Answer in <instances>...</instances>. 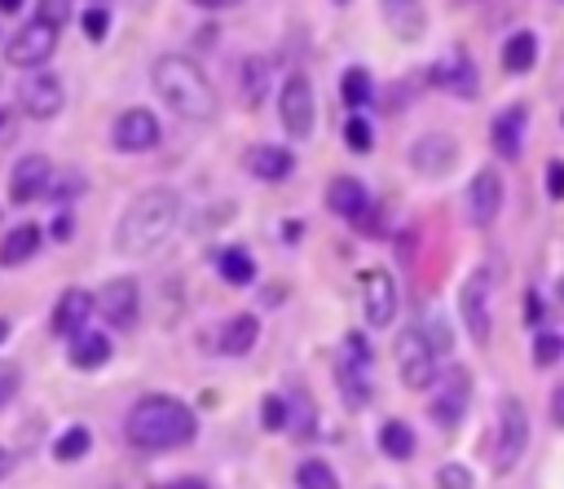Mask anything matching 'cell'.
Listing matches in <instances>:
<instances>
[{
    "label": "cell",
    "mask_w": 564,
    "mask_h": 489,
    "mask_svg": "<svg viewBox=\"0 0 564 489\" xmlns=\"http://www.w3.org/2000/svg\"><path fill=\"white\" fill-rule=\"evenodd\" d=\"M35 22L62 31V26L70 22V0H40V4H35Z\"/></svg>",
    "instance_id": "8d00e7d4"
},
{
    "label": "cell",
    "mask_w": 564,
    "mask_h": 489,
    "mask_svg": "<svg viewBox=\"0 0 564 489\" xmlns=\"http://www.w3.org/2000/svg\"><path fill=\"white\" fill-rule=\"evenodd\" d=\"M4 335H9V322H4V317H0V339H4Z\"/></svg>",
    "instance_id": "c3c4849f"
},
{
    "label": "cell",
    "mask_w": 564,
    "mask_h": 489,
    "mask_svg": "<svg viewBox=\"0 0 564 489\" xmlns=\"http://www.w3.org/2000/svg\"><path fill=\"white\" fill-rule=\"evenodd\" d=\"M295 485L300 489H339V476L326 458H304L300 471H295Z\"/></svg>",
    "instance_id": "1f68e13d"
},
{
    "label": "cell",
    "mask_w": 564,
    "mask_h": 489,
    "mask_svg": "<svg viewBox=\"0 0 564 489\" xmlns=\"http://www.w3.org/2000/svg\"><path fill=\"white\" fill-rule=\"evenodd\" d=\"M379 9H383V22L392 26V35L397 40H419L423 35V26H427V13H423V0H379Z\"/></svg>",
    "instance_id": "44dd1931"
},
{
    "label": "cell",
    "mask_w": 564,
    "mask_h": 489,
    "mask_svg": "<svg viewBox=\"0 0 564 489\" xmlns=\"http://www.w3.org/2000/svg\"><path fill=\"white\" fill-rule=\"evenodd\" d=\"M397 374H401V383L410 388V392H423V388H432L436 383V344L427 339V330L423 326H405L401 335H397Z\"/></svg>",
    "instance_id": "277c9868"
},
{
    "label": "cell",
    "mask_w": 564,
    "mask_h": 489,
    "mask_svg": "<svg viewBox=\"0 0 564 489\" xmlns=\"http://www.w3.org/2000/svg\"><path fill=\"white\" fill-rule=\"evenodd\" d=\"M242 167L256 176V181H286L291 172H295V154L291 150H282V145H251L247 154H242Z\"/></svg>",
    "instance_id": "d6986e66"
},
{
    "label": "cell",
    "mask_w": 564,
    "mask_h": 489,
    "mask_svg": "<svg viewBox=\"0 0 564 489\" xmlns=\"http://www.w3.org/2000/svg\"><path fill=\"white\" fill-rule=\"evenodd\" d=\"M335 4H348V0H335Z\"/></svg>",
    "instance_id": "816d5d0a"
},
{
    "label": "cell",
    "mask_w": 564,
    "mask_h": 489,
    "mask_svg": "<svg viewBox=\"0 0 564 489\" xmlns=\"http://www.w3.org/2000/svg\"><path fill=\"white\" fill-rule=\"evenodd\" d=\"M48 176H53V163H48L44 154H22V159L13 163V176H9V203L22 207V203L44 198Z\"/></svg>",
    "instance_id": "9a60e30c"
},
{
    "label": "cell",
    "mask_w": 564,
    "mask_h": 489,
    "mask_svg": "<svg viewBox=\"0 0 564 489\" xmlns=\"http://www.w3.org/2000/svg\"><path fill=\"white\" fill-rule=\"evenodd\" d=\"M432 79L445 84V88L458 93V97H476V70H471V57H467V53H454V57L436 62V66H432Z\"/></svg>",
    "instance_id": "cb8c5ba5"
},
{
    "label": "cell",
    "mask_w": 564,
    "mask_h": 489,
    "mask_svg": "<svg viewBox=\"0 0 564 489\" xmlns=\"http://www.w3.org/2000/svg\"><path fill=\"white\" fill-rule=\"evenodd\" d=\"M339 97H344V106H348V110H361V106H370V97H375V84H370L366 66H348V70L339 75Z\"/></svg>",
    "instance_id": "f1b7e54d"
},
{
    "label": "cell",
    "mask_w": 564,
    "mask_h": 489,
    "mask_svg": "<svg viewBox=\"0 0 564 489\" xmlns=\"http://www.w3.org/2000/svg\"><path fill=\"white\" fill-rule=\"evenodd\" d=\"M427 392H432V419H436V427L449 432V427L463 423V414L471 405V374L467 370H445V374H436V383Z\"/></svg>",
    "instance_id": "8992f818"
},
{
    "label": "cell",
    "mask_w": 564,
    "mask_h": 489,
    "mask_svg": "<svg viewBox=\"0 0 564 489\" xmlns=\"http://www.w3.org/2000/svg\"><path fill=\"white\" fill-rule=\"evenodd\" d=\"M93 313H101L106 326L128 330V326L137 322V313H141V291H137V282H132V278H110V282L93 295Z\"/></svg>",
    "instance_id": "ba28073f"
},
{
    "label": "cell",
    "mask_w": 564,
    "mask_h": 489,
    "mask_svg": "<svg viewBox=\"0 0 564 489\" xmlns=\"http://www.w3.org/2000/svg\"><path fill=\"white\" fill-rule=\"evenodd\" d=\"M436 489H471V471L458 467V463H445V467L436 471Z\"/></svg>",
    "instance_id": "74e56055"
},
{
    "label": "cell",
    "mask_w": 564,
    "mask_h": 489,
    "mask_svg": "<svg viewBox=\"0 0 564 489\" xmlns=\"http://www.w3.org/2000/svg\"><path fill=\"white\" fill-rule=\"evenodd\" d=\"M62 101H66V88H62V79L57 75H48V70H35L26 84H22V115H31V119H53L57 110H62Z\"/></svg>",
    "instance_id": "2e32d148"
},
{
    "label": "cell",
    "mask_w": 564,
    "mask_h": 489,
    "mask_svg": "<svg viewBox=\"0 0 564 489\" xmlns=\"http://www.w3.org/2000/svg\"><path fill=\"white\" fill-rule=\"evenodd\" d=\"M454 163H458V141L449 132H423L410 145V167L419 176H445Z\"/></svg>",
    "instance_id": "5bb4252c"
},
{
    "label": "cell",
    "mask_w": 564,
    "mask_h": 489,
    "mask_svg": "<svg viewBox=\"0 0 564 489\" xmlns=\"http://www.w3.org/2000/svg\"><path fill=\"white\" fill-rule=\"evenodd\" d=\"M524 449H529V410L520 396H502L498 401V432H494V471L498 476L516 471Z\"/></svg>",
    "instance_id": "5b68a950"
},
{
    "label": "cell",
    "mask_w": 564,
    "mask_h": 489,
    "mask_svg": "<svg viewBox=\"0 0 564 489\" xmlns=\"http://www.w3.org/2000/svg\"><path fill=\"white\" fill-rule=\"evenodd\" d=\"M238 93H242L247 106H260L264 101V93H269V62L264 57H247L238 66Z\"/></svg>",
    "instance_id": "4316f807"
},
{
    "label": "cell",
    "mask_w": 564,
    "mask_h": 489,
    "mask_svg": "<svg viewBox=\"0 0 564 489\" xmlns=\"http://www.w3.org/2000/svg\"><path fill=\"white\" fill-rule=\"evenodd\" d=\"M256 339H260V317H256V313H234V317L220 326L216 348H220L225 357H242V352L256 348Z\"/></svg>",
    "instance_id": "7402d4cb"
},
{
    "label": "cell",
    "mask_w": 564,
    "mask_h": 489,
    "mask_svg": "<svg viewBox=\"0 0 564 489\" xmlns=\"http://www.w3.org/2000/svg\"><path fill=\"white\" fill-rule=\"evenodd\" d=\"M110 141H115V150H123V154L154 150V145H159V119H154L145 106H132V110H123V115L115 119Z\"/></svg>",
    "instance_id": "4fadbf2b"
},
{
    "label": "cell",
    "mask_w": 564,
    "mask_h": 489,
    "mask_svg": "<svg viewBox=\"0 0 564 489\" xmlns=\"http://www.w3.org/2000/svg\"><path fill=\"white\" fill-rule=\"evenodd\" d=\"M379 449H383L388 458L405 463V458L414 454V427H410L405 419H388V423L379 427Z\"/></svg>",
    "instance_id": "83f0119b"
},
{
    "label": "cell",
    "mask_w": 564,
    "mask_h": 489,
    "mask_svg": "<svg viewBox=\"0 0 564 489\" xmlns=\"http://www.w3.org/2000/svg\"><path fill=\"white\" fill-rule=\"evenodd\" d=\"M18 388H22V370L9 366V361H0V405H9L18 396Z\"/></svg>",
    "instance_id": "ab89813d"
},
{
    "label": "cell",
    "mask_w": 564,
    "mask_h": 489,
    "mask_svg": "<svg viewBox=\"0 0 564 489\" xmlns=\"http://www.w3.org/2000/svg\"><path fill=\"white\" fill-rule=\"evenodd\" d=\"M344 145H348L352 154H366V150L375 145V132H370V123H366L361 115H348V123H344Z\"/></svg>",
    "instance_id": "e575fe53"
},
{
    "label": "cell",
    "mask_w": 564,
    "mask_h": 489,
    "mask_svg": "<svg viewBox=\"0 0 564 489\" xmlns=\"http://www.w3.org/2000/svg\"><path fill=\"white\" fill-rule=\"evenodd\" d=\"M176 220H181V194L167 189V185H150V189H141L123 207V216L115 225V251H123V256H154L172 238Z\"/></svg>",
    "instance_id": "6da1fadb"
},
{
    "label": "cell",
    "mask_w": 564,
    "mask_h": 489,
    "mask_svg": "<svg viewBox=\"0 0 564 489\" xmlns=\"http://www.w3.org/2000/svg\"><path fill=\"white\" fill-rule=\"evenodd\" d=\"M489 282H485V273L476 269L467 282H463V291H458V322L467 326V335H471V344H489Z\"/></svg>",
    "instance_id": "7c38bea8"
},
{
    "label": "cell",
    "mask_w": 564,
    "mask_h": 489,
    "mask_svg": "<svg viewBox=\"0 0 564 489\" xmlns=\"http://www.w3.org/2000/svg\"><path fill=\"white\" fill-rule=\"evenodd\" d=\"M57 35H62V31H53V26H44V22L31 18L26 26H18V31L9 35L4 62H9V66H22V70L44 66V62L53 57V48H57Z\"/></svg>",
    "instance_id": "52a82bcc"
},
{
    "label": "cell",
    "mask_w": 564,
    "mask_h": 489,
    "mask_svg": "<svg viewBox=\"0 0 564 489\" xmlns=\"http://www.w3.org/2000/svg\"><path fill=\"white\" fill-rule=\"evenodd\" d=\"M88 317H93V295H88V291H79V286H70V291H62V295H57L48 326H53V335L75 339L79 330H88Z\"/></svg>",
    "instance_id": "e0dca14e"
},
{
    "label": "cell",
    "mask_w": 564,
    "mask_h": 489,
    "mask_svg": "<svg viewBox=\"0 0 564 489\" xmlns=\"http://www.w3.org/2000/svg\"><path fill=\"white\" fill-rule=\"evenodd\" d=\"M502 194H507L502 172L480 167V172L471 176V185H467V220H471L476 229L494 225V220H498V211H502Z\"/></svg>",
    "instance_id": "8fae6325"
},
{
    "label": "cell",
    "mask_w": 564,
    "mask_h": 489,
    "mask_svg": "<svg viewBox=\"0 0 564 489\" xmlns=\"http://www.w3.org/2000/svg\"><path fill=\"white\" fill-rule=\"evenodd\" d=\"M84 189V176L75 172V167H66V172H57L53 167V176H48V189H44V198H53V203H70L75 194Z\"/></svg>",
    "instance_id": "d6a6232c"
},
{
    "label": "cell",
    "mask_w": 564,
    "mask_h": 489,
    "mask_svg": "<svg viewBox=\"0 0 564 489\" xmlns=\"http://www.w3.org/2000/svg\"><path fill=\"white\" fill-rule=\"evenodd\" d=\"M260 427H264V432H286V427H291V405H286L278 392H269V396L260 401Z\"/></svg>",
    "instance_id": "836d02e7"
},
{
    "label": "cell",
    "mask_w": 564,
    "mask_h": 489,
    "mask_svg": "<svg viewBox=\"0 0 564 489\" xmlns=\"http://www.w3.org/2000/svg\"><path fill=\"white\" fill-rule=\"evenodd\" d=\"M88 4H101V0H88Z\"/></svg>",
    "instance_id": "f907efd6"
},
{
    "label": "cell",
    "mask_w": 564,
    "mask_h": 489,
    "mask_svg": "<svg viewBox=\"0 0 564 489\" xmlns=\"http://www.w3.org/2000/svg\"><path fill=\"white\" fill-rule=\"evenodd\" d=\"M397 304H401L397 278H392L388 269H366V273H361V308H366V322H370V326L397 322Z\"/></svg>",
    "instance_id": "30bf717a"
},
{
    "label": "cell",
    "mask_w": 564,
    "mask_h": 489,
    "mask_svg": "<svg viewBox=\"0 0 564 489\" xmlns=\"http://www.w3.org/2000/svg\"><path fill=\"white\" fill-rule=\"evenodd\" d=\"M520 137H524V106H507L502 115H494L489 123V145L498 159H520Z\"/></svg>",
    "instance_id": "ffe728a7"
},
{
    "label": "cell",
    "mask_w": 564,
    "mask_h": 489,
    "mask_svg": "<svg viewBox=\"0 0 564 489\" xmlns=\"http://www.w3.org/2000/svg\"><path fill=\"white\" fill-rule=\"evenodd\" d=\"M66 233H70V216H57L53 220V238H66Z\"/></svg>",
    "instance_id": "f6af8a7d"
},
{
    "label": "cell",
    "mask_w": 564,
    "mask_h": 489,
    "mask_svg": "<svg viewBox=\"0 0 564 489\" xmlns=\"http://www.w3.org/2000/svg\"><path fill=\"white\" fill-rule=\"evenodd\" d=\"M79 26H84V35H88L93 44L106 40V31H110V9H106V4H88L84 18H79Z\"/></svg>",
    "instance_id": "d590c367"
},
{
    "label": "cell",
    "mask_w": 564,
    "mask_h": 489,
    "mask_svg": "<svg viewBox=\"0 0 564 489\" xmlns=\"http://www.w3.org/2000/svg\"><path fill=\"white\" fill-rule=\"evenodd\" d=\"M123 436L137 449H181L198 436V419L185 401H176L167 392H150V396L132 401V410L123 419Z\"/></svg>",
    "instance_id": "7a4b0ae2"
},
{
    "label": "cell",
    "mask_w": 564,
    "mask_h": 489,
    "mask_svg": "<svg viewBox=\"0 0 564 489\" xmlns=\"http://www.w3.org/2000/svg\"><path fill=\"white\" fill-rule=\"evenodd\" d=\"M66 357H70L75 370H97V366L110 361V339H106L101 330H79V335L70 339Z\"/></svg>",
    "instance_id": "d4e9b609"
},
{
    "label": "cell",
    "mask_w": 564,
    "mask_h": 489,
    "mask_svg": "<svg viewBox=\"0 0 564 489\" xmlns=\"http://www.w3.org/2000/svg\"><path fill=\"white\" fill-rule=\"evenodd\" d=\"M216 264H220V278H225L229 286H247V282L256 278V260H251L242 247H225Z\"/></svg>",
    "instance_id": "f546056e"
},
{
    "label": "cell",
    "mask_w": 564,
    "mask_h": 489,
    "mask_svg": "<svg viewBox=\"0 0 564 489\" xmlns=\"http://www.w3.org/2000/svg\"><path fill=\"white\" fill-rule=\"evenodd\" d=\"M560 352H564V339H560V335H538V339H533V361H538V366H551Z\"/></svg>",
    "instance_id": "f35d334b"
},
{
    "label": "cell",
    "mask_w": 564,
    "mask_h": 489,
    "mask_svg": "<svg viewBox=\"0 0 564 489\" xmlns=\"http://www.w3.org/2000/svg\"><path fill=\"white\" fill-rule=\"evenodd\" d=\"M533 62H538V40H533V31H511L507 44H502V66H507V75H524Z\"/></svg>",
    "instance_id": "484cf974"
},
{
    "label": "cell",
    "mask_w": 564,
    "mask_h": 489,
    "mask_svg": "<svg viewBox=\"0 0 564 489\" xmlns=\"http://www.w3.org/2000/svg\"><path fill=\"white\" fill-rule=\"evenodd\" d=\"M546 198H555V203L564 198V163L560 159L546 163Z\"/></svg>",
    "instance_id": "60d3db41"
},
{
    "label": "cell",
    "mask_w": 564,
    "mask_h": 489,
    "mask_svg": "<svg viewBox=\"0 0 564 489\" xmlns=\"http://www.w3.org/2000/svg\"><path fill=\"white\" fill-rule=\"evenodd\" d=\"M150 84H154V93H159L181 119L207 123V119L216 115V88H212V79L203 75V66H198L194 57H181V53L154 57Z\"/></svg>",
    "instance_id": "3957f363"
},
{
    "label": "cell",
    "mask_w": 564,
    "mask_h": 489,
    "mask_svg": "<svg viewBox=\"0 0 564 489\" xmlns=\"http://www.w3.org/2000/svg\"><path fill=\"white\" fill-rule=\"evenodd\" d=\"M551 419L564 427V383H555V392H551Z\"/></svg>",
    "instance_id": "7bdbcfd3"
},
{
    "label": "cell",
    "mask_w": 564,
    "mask_h": 489,
    "mask_svg": "<svg viewBox=\"0 0 564 489\" xmlns=\"http://www.w3.org/2000/svg\"><path fill=\"white\" fill-rule=\"evenodd\" d=\"M88 449H93V432H88V427H79V423H75V427H66V432L53 441V458H57V463H79Z\"/></svg>",
    "instance_id": "4dcf8cb0"
},
{
    "label": "cell",
    "mask_w": 564,
    "mask_h": 489,
    "mask_svg": "<svg viewBox=\"0 0 564 489\" xmlns=\"http://www.w3.org/2000/svg\"><path fill=\"white\" fill-rule=\"evenodd\" d=\"M163 489H207V485H203L198 476H181V480H167Z\"/></svg>",
    "instance_id": "ee69618b"
},
{
    "label": "cell",
    "mask_w": 564,
    "mask_h": 489,
    "mask_svg": "<svg viewBox=\"0 0 564 489\" xmlns=\"http://www.w3.org/2000/svg\"><path fill=\"white\" fill-rule=\"evenodd\" d=\"M326 207H330L339 220H366L370 194H366V185H361L357 176H335V181L326 185Z\"/></svg>",
    "instance_id": "ac0fdd59"
},
{
    "label": "cell",
    "mask_w": 564,
    "mask_h": 489,
    "mask_svg": "<svg viewBox=\"0 0 564 489\" xmlns=\"http://www.w3.org/2000/svg\"><path fill=\"white\" fill-rule=\"evenodd\" d=\"M278 119L286 128V137H308L313 132V84L308 75H286L282 97H278Z\"/></svg>",
    "instance_id": "9c48e42d"
},
{
    "label": "cell",
    "mask_w": 564,
    "mask_h": 489,
    "mask_svg": "<svg viewBox=\"0 0 564 489\" xmlns=\"http://www.w3.org/2000/svg\"><path fill=\"white\" fill-rule=\"evenodd\" d=\"M40 225H31V220H22L18 229H9L4 233V242H0V269H18V264H26L35 251H40Z\"/></svg>",
    "instance_id": "603a6c76"
},
{
    "label": "cell",
    "mask_w": 564,
    "mask_h": 489,
    "mask_svg": "<svg viewBox=\"0 0 564 489\" xmlns=\"http://www.w3.org/2000/svg\"><path fill=\"white\" fill-rule=\"evenodd\" d=\"M194 4H198V9H234L238 0H194Z\"/></svg>",
    "instance_id": "bcb514c9"
},
{
    "label": "cell",
    "mask_w": 564,
    "mask_h": 489,
    "mask_svg": "<svg viewBox=\"0 0 564 489\" xmlns=\"http://www.w3.org/2000/svg\"><path fill=\"white\" fill-rule=\"evenodd\" d=\"M4 123H9V119H4V115H0V132H4Z\"/></svg>",
    "instance_id": "681fc988"
},
{
    "label": "cell",
    "mask_w": 564,
    "mask_h": 489,
    "mask_svg": "<svg viewBox=\"0 0 564 489\" xmlns=\"http://www.w3.org/2000/svg\"><path fill=\"white\" fill-rule=\"evenodd\" d=\"M542 322V300H538V291H529L524 295V326H538Z\"/></svg>",
    "instance_id": "b9f144b4"
},
{
    "label": "cell",
    "mask_w": 564,
    "mask_h": 489,
    "mask_svg": "<svg viewBox=\"0 0 564 489\" xmlns=\"http://www.w3.org/2000/svg\"><path fill=\"white\" fill-rule=\"evenodd\" d=\"M26 0H0V13H18Z\"/></svg>",
    "instance_id": "7dc6e473"
}]
</instances>
